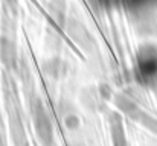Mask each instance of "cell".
Returning <instances> with one entry per match:
<instances>
[{"instance_id":"6da1fadb","label":"cell","mask_w":157,"mask_h":146,"mask_svg":"<svg viewBox=\"0 0 157 146\" xmlns=\"http://www.w3.org/2000/svg\"><path fill=\"white\" fill-rule=\"evenodd\" d=\"M32 119L37 129V134L40 137V142L43 146H52L53 143V129L49 119V114L40 99H35L32 102Z\"/></svg>"},{"instance_id":"7a4b0ae2","label":"cell","mask_w":157,"mask_h":146,"mask_svg":"<svg viewBox=\"0 0 157 146\" xmlns=\"http://www.w3.org/2000/svg\"><path fill=\"white\" fill-rule=\"evenodd\" d=\"M61 117H63V123H64V126H66L69 131H75V129H78L81 120H79V116L76 114V111H75L70 105H67V103L63 105Z\"/></svg>"}]
</instances>
